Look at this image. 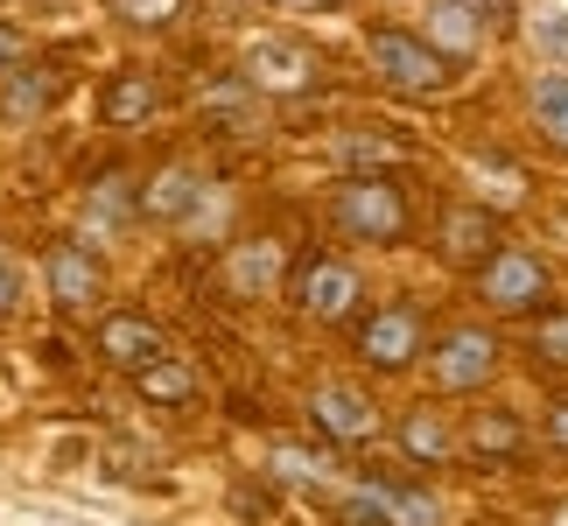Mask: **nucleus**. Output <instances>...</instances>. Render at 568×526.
<instances>
[{"instance_id": "nucleus-1", "label": "nucleus", "mask_w": 568, "mask_h": 526, "mask_svg": "<svg viewBox=\"0 0 568 526\" xmlns=\"http://www.w3.org/2000/svg\"><path fill=\"white\" fill-rule=\"evenodd\" d=\"M331 225L352 246H407L414 232V204L400 175H344L331 190Z\"/></svg>"}, {"instance_id": "nucleus-2", "label": "nucleus", "mask_w": 568, "mask_h": 526, "mask_svg": "<svg viewBox=\"0 0 568 526\" xmlns=\"http://www.w3.org/2000/svg\"><path fill=\"white\" fill-rule=\"evenodd\" d=\"M470 295H477V310H485V316L534 323L540 310H555V267H548V253L513 246V239H506V246L470 274Z\"/></svg>"}, {"instance_id": "nucleus-3", "label": "nucleus", "mask_w": 568, "mask_h": 526, "mask_svg": "<svg viewBox=\"0 0 568 526\" xmlns=\"http://www.w3.org/2000/svg\"><path fill=\"white\" fill-rule=\"evenodd\" d=\"M365 63H373V78L386 84V92H400V99L449 92V71H456L443 50H428V42H422V29H400V21L365 29Z\"/></svg>"}, {"instance_id": "nucleus-4", "label": "nucleus", "mask_w": 568, "mask_h": 526, "mask_svg": "<svg viewBox=\"0 0 568 526\" xmlns=\"http://www.w3.org/2000/svg\"><path fill=\"white\" fill-rule=\"evenodd\" d=\"M498 372H506V337L491 323H449L428 351V386L449 393V401H477Z\"/></svg>"}, {"instance_id": "nucleus-5", "label": "nucleus", "mask_w": 568, "mask_h": 526, "mask_svg": "<svg viewBox=\"0 0 568 526\" xmlns=\"http://www.w3.org/2000/svg\"><path fill=\"white\" fill-rule=\"evenodd\" d=\"M428 351H435V331H428V310L414 295H393V302H379V310H365L358 358L373 365L379 380H400V372L428 365Z\"/></svg>"}, {"instance_id": "nucleus-6", "label": "nucleus", "mask_w": 568, "mask_h": 526, "mask_svg": "<svg viewBox=\"0 0 568 526\" xmlns=\"http://www.w3.org/2000/svg\"><path fill=\"white\" fill-rule=\"evenodd\" d=\"M358 302H365V274L352 267V260L316 253V260H302V267L288 274V310L310 316V323H352Z\"/></svg>"}, {"instance_id": "nucleus-7", "label": "nucleus", "mask_w": 568, "mask_h": 526, "mask_svg": "<svg viewBox=\"0 0 568 526\" xmlns=\"http://www.w3.org/2000/svg\"><path fill=\"white\" fill-rule=\"evenodd\" d=\"M498 246H506V225H498L491 204H477V196H456V204H443V218H435V260H443V267L477 274Z\"/></svg>"}, {"instance_id": "nucleus-8", "label": "nucleus", "mask_w": 568, "mask_h": 526, "mask_svg": "<svg viewBox=\"0 0 568 526\" xmlns=\"http://www.w3.org/2000/svg\"><path fill=\"white\" fill-rule=\"evenodd\" d=\"M42 274H50V302L63 316H92L105 302V260L92 253V239H57Z\"/></svg>"}, {"instance_id": "nucleus-9", "label": "nucleus", "mask_w": 568, "mask_h": 526, "mask_svg": "<svg viewBox=\"0 0 568 526\" xmlns=\"http://www.w3.org/2000/svg\"><path fill=\"white\" fill-rule=\"evenodd\" d=\"M99 358L113 365V372H155L162 358H169V337H162V323L155 316H141V310H105L99 316Z\"/></svg>"}, {"instance_id": "nucleus-10", "label": "nucleus", "mask_w": 568, "mask_h": 526, "mask_svg": "<svg viewBox=\"0 0 568 526\" xmlns=\"http://www.w3.org/2000/svg\"><path fill=\"white\" fill-rule=\"evenodd\" d=\"M316 78H323V63H316L310 42L267 36V42H253V50H246V84H253V92L295 99V92H316Z\"/></svg>"}, {"instance_id": "nucleus-11", "label": "nucleus", "mask_w": 568, "mask_h": 526, "mask_svg": "<svg viewBox=\"0 0 568 526\" xmlns=\"http://www.w3.org/2000/svg\"><path fill=\"white\" fill-rule=\"evenodd\" d=\"M393 443H400L407 464H422V471H449L456 456H464V428H456L443 407L414 401V407H400V422H393Z\"/></svg>"}, {"instance_id": "nucleus-12", "label": "nucleus", "mask_w": 568, "mask_h": 526, "mask_svg": "<svg viewBox=\"0 0 568 526\" xmlns=\"http://www.w3.org/2000/svg\"><path fill=\"white\" fill-rule=\"evenodd\" d=\"M310 422L331 435V443L344 449H365V443H379V407H373V393H358V386H316L310 393Z\"/></svg>"}, {"instance_id": "nucleus-13", "label": "nucleus", "mask_w": 568, "mask_h": 526, "mask_svg": "<svg viewBox=\"0 0 568 526\" xmlns=\"http://www.w3.org/2000/svg\"><path fill=\"white\" fill-rule=\"evenodd\" d=\"M527 443H534L527 414L506 407V401H485L477 414H464V456L470 464H519Z\"/></svg>"}, {"instance_id": "nucleus-14", "label": "nucleus", "mask_w": 568, "mask_h": 526, "mask_svg": "<svg viewBox=\"0 0 568 526\" xmlns=\"http://www.w3.org/2000/svg\"><path fill=\"white\" fill-rule=\"evenodd\" d=\"M485 36H491V21L477 14L470 0H428L422 8V42L443 50L449 63H470L477 50H485Z\"/></svg>"}, {"instance_id": "nucleus-15", "label": "nucleus", "mask_w": 568, "mask_h": 526, "mask_svg": "<svg viewBox=\"0 0 568 526\" xmlns=\"http://www.w3.org/2000/svg\"><path fill=\"white\" fill-rule=\"evenodd\" d=\"M225 281L232 295H288V253H281V239H246V246H232L225 260Z\"/></svg>"}, {"instance_id": "nucleus-16", "label": "nucleus", "mask_w": 568, "mask_h": 526, "mask_svg": "<svg viewBox=\"0 0 568 526\" xmlns=\"http://www.w3.org/2000/svg\"><path fill=\"white\" fill-rule=\"evenodd\" d=\"M196 196H204V175H196L190 162H169L155 183L141 190V218H162V225H169V218H190Z\"/></svg>"}, {"instance_id": "nucleus-17", "label": "nucleus", "mask_w": 568, "mask_h": 526, "mask_svg": "<svg viewBox=\"0 0 568 526\" xmlns=\"http://www.w3.org/2000/svg\"><path fill=\"white\" fill-rule=\"evenodd\" d=\"M365 492L379 498V519H386V526H443V498L422 492V485H400V477H373Z\"/></svg>"}, {"instance_id": "nucleus-18", "label": "nucleus", "mask_w": 568, "mask_h": 526, "mask_svg": "<svg viewBox=\"0 0 568 526\" xmlns=\"http://www.w3.org/2000/svg\"><path fill=\"white\" fill-rule=\"evenodd\" d=\"M527 113H534V134L568 155V71H540L534 92H527Z\"/></svg>"}, {"instance_id": "nucleus-19", "label": "nucleus", "mask_w": 568, "mask_h": 526, "mask_svg": "<svg viewBox=\"0 0 568 526\" xmlns=\"http://www.w3.org/2000/svg\"><path fill=\"white\" fill-rule=\"evenodd\" d=\"M162 105V84H155V71H120L113 84H105V99H99V113L113 120V127H134V120H148Z\"/></svg>"}, {"instance_id": "nucleus-20", "label": "nucleus", "mask_w": 568, "mask_h": 526, "mask_svg": "<svg viewBox=\"0 0 568 526\" xmlns=\"http://www.w3.org/2000/svg\"><path fill=\"white\" fill-rule=\"evenodd\" d=\"M527 358L548 380H568V302H555V310H540L527 323Z\"/></svg>"}, {"instance_id": "nucleus-21", "label": "nucleus", "mask_w": 568, "mask_h": 526, "mask_svg": "<svg viewBox=\"0 0 568 526\" xmlns=\"http://www.w3.org/2000/svg\"><path fill=\"white\" fill-rule=\"evenodd\" d=\"M126 211H141V190H126V175H99V183L84 190V232H92V239L120 232Z\"/></svg>"}, {"instance_id": "nucleus-22", "label": "nucleus", "mask_w": 568, "mask_h": 526, "mask_svg": "<svg viewBox=\"0 0 568 526\" xmlns=\"http://www.w3.org/2000/svg\"><path fill=\"white\" fill-rule=\"evenodd\" d=\"M337 155H344V169H352V175H400V169H407V148H400V141H386V134H373V127L344 134V141H337Z\"/></svg>"}, {"instance_id": "nucleus-23", "label": "nucleus", "mask_w": 568, "mask_h": 526, "mask_svg": "<svg viewBox=\"0 0 568 526\" xmlns=\"http://www.w3.org/2000/svg\"><path fill=\"white\" fill-rule=\"evenodd\" d=\"M57 92H63V71H14L8 92H0V120H36Z\"/></svg>"}, {"instance_id": "nucleus-24", "label": "nucleus", "mask_w": 568, "mask_h": 526, "mask_svg": "<svg viewBox=\"0 0 568 526\" xmlns=\"http://www.w3.org/2000/svg\"><path fill=\"white\" fill-rule=\"evenodd\" d=\"M267 471L281 477V485H323V477H331L337 464L323 449H302V443H274L267 449Z\"/></svg>"}, {"instance_id": "nucleus-25", "label": "nucleus", "mask_w": 568, "mask_h": 526, "mask_svg": "<svg viewBox=\"0 0 568 526\" xmlns=\"http://www.w3.org/2000/svg\"><path fill=\"white\" fill-rule=\"evenodd\" d=\"M141 393H148V401H190V393H196V365L190 358H162L155 372H141Z\"/></svg>"}, {"instance_id": "nucleus-26", "label": "nucleus", "mask_w": 568, "mask_h": 526, "mask_svg": "<svg viewBox=\"0 0 568 526\" xmlns=\"http://www.w3.org/2000/svg\"><path fill=\"white\" fill-rule=\"evenodd\" d=\"M113 8V21H126V29H169V21L183 14V0H105Z\"/></svg>"}, {"instance_id": "nucleus-27", "label": "nucleus", "mask_w": 568, "mask_h": 526, "mask_svg": "<svg viewBox=\"0 0 568 526\" xmlns=\"http://www.w3.org/2000/svg\"><path fill=\"white\" fill-rule=\"evenodd\" d=\"M540 443L568 456V393H561V401H548V407H540Z\"/></svg>"}, {"instance_id": "nucleus-28", "label": "nucleus", "mask_w": 568, "mask_h": 526, "mask_svg": "<svg viewBox=\"0 0 568 526\" xmlns=\"http://www.w3.org/2000/svg\"><path fill=\"white\" fill-rule=\"evenodd\" d=\"M21 57H29L21 29H8V21H0V78H14V71H21Z\"/></svg>"}, {"instance_id": "nucleus-29", "label": "nucleus", "mask_w": 568, "mask_h": 526, "mask_svg": "<svg viewBox=\"0 0 568 526\" xmlns=\"http://www.w3.org/2000/svg\"><path fill=\"white\" fill-rule=\"evenodd\" d=\"M14 295H21V274H14V260H8V246H0V316L14 310Z\"/></svg>"}, {"instance_id": "nucleus-30", "label": "nucleus", "mask_w": 568, "mask_h": 526, "mask_svg": "<svg viewBox=\"0 0 568 526\" xmlns=\"http://www.w3.org/2000/svg\"><path fill=\"white\" fill-rule=\"evenodd\" d=\"M470 8H477V14H506V0H470Z\"/></svg>"}, {"instance_id": "nucleus-31", "label": "nucleus", "mask_w": 568, "mask_h": 526, "mask_svg": "<svg viewBox=\"0 0 568 526\" xmlns=\"http://www.w3.org/2000/svg\"><path fill=\"white\" fill-rule=\"evenodd\" d=\"M288 8H344V0H288Z\"/></svg>"}, {"instance_id": "nucleus-32", "label": "nucleus", "mask_w": 568, "mask_h": 526, "mask_svg": "<svg viewBox=\"0 0 568 526\" xmlns=\"http://www.w3.org/2000/svg\"><path fill=\"white\" fill-rule=\"evenodd\" d=\"M540 526H568V506H555V513H548V519H540Z\"/></svg>"}]
</instances>
